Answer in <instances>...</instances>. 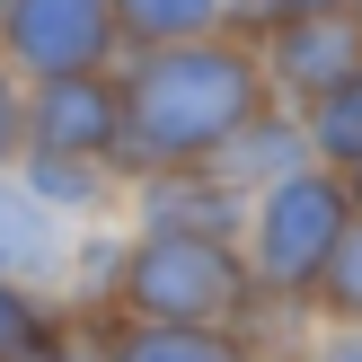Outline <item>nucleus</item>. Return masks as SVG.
I'll return each mask as SVG.
<instances>
[{"mask_svg":"<svg viewBox=\"0 0 362 362\" xmlns=\"http://www.w3.org/2000/svg\"><path fill=\"white\" fill-rule=\"evenodd\" d=\"M124 177L159 168H212L247 124L274 106L247 35H204V45H159L124 53Z\"/></svg>","mask_w":362,"mask_h":362,"instance_id":"nucleus-1","label":"nucleus"},{"mask_svg":"<svg viewBox=\"0 0 362 362\" xmlns=\"http://www.w3.org/2000/svg\"><path fill=\"white\" fill-rule=\"evenodd\" d=\"M257 274H247L239 239H194V230H124L115 300L106 318L133 327H239Z\"/></svg>","mask_w":362,"mask_h":362,"instance_id":"nucleus-2","label":"nucleus"},{"mask_svg":"<svg viewBox=\"0 0 362 362\" xmlns=\"http://www.w3.org/2000/svg\"><path fill=\"white\" fill-rule=\"evenodd\" d=\"M345 230H354V194H345V177H327V168H292V177H274V186L247 204L239 257H247V274H257V292L300 300V310H310V292H318V274L336 265Z\"/></svg>","mask_w":362,"mask_h":362,"instance_id":"nucleus-3","label":"nucleus"},{"mask_svg":"<svg viewBox=\"0 0 362 362\" xmlns=\"http://www.w3.org/2000/svg\"><path fill=\"white\" fill-rule=\"evenodd\" d=\"M0 62L18 80H71V71H115V0H0Z\"/></svg>","mask_w":362,"mask_h":362,"instance_id":"nucleus-4","label":"nucleus"},{"mask_svg":"<svg viewBox=\"0 0 362 362\" xmlns=\"http://www.w3.org/2000/svg\"><path fill=\"white\" fill-rule=\"evenodd\" d=\"M27 151H62V159H106V168H124V80L115 71L35 80L27 88Z\"/></svg>","mask_w":362,"mask_h":362,"instance_id":"nucleus-5","label":"nucleus"},{"mask_svg":"<svg viewBox=\"0 0 362 362\" xmlns=\"http://www.w3.org/2000/svg\"><path fill=\"white\" fill-rule=\"evenodd\" d=\"M247 45H257L274 106H310L362 71V18H265V27H247Z\"/></svg>","mask_w":362,"mask_h":362,"instance_id":"nucleus-6","label":"nucleus"},{"mask_svg":"<svg viewBox=\"0 0 362 362\" xmlns=\"http://www.w3.org/2000/svg\"><path fill=\"white\" fill-rule=\"evenodd\" d=\"M124 221L133 230H194V239H239L247 230V194L212 168H159L124 186Z\"/></svg>","mask_w":362,"mask_h":362,"instance_id":"nucleus-7","label":"nucleus"},{"mask_svg":"<svg viewBox=\"0 0 362 362\" xmlns=\"http://www.w3.org/2000/svg\"><path fill=\"white\" fill-rule=\"evenodd\" d=\"M18 186H27L35 204L62 221V230H106V221H124V186H133V177H124V168H106V159L27 151V159H18Z\"/></svg>","mask_w":362,"mask_h":362,"instance_id":"nucleus-8","label":"nucleus"},{"mask_svg":"<svg viewBox=\"0 0 362 362\" xmlns=\"http://www.w3.org/2000/svg\"><path fill=\"white\" fill-rule=\"evenodd\" d=\"M71 239L80 230H62L45 204H35L27 186H18V168L0 177V283H35V292L62 300V274H71Z\"/></svg>","mask_w":362,"mask_h":362,"instance_id":"nucleus-9","label":"nucleus"},{"mask_svg":"<svg viewBox=\"0 0 362 362\" xmlns=\"http://www.w3.org/2000/svg\"><path fill=\"white\" fill-rule=\"evenodd\" d=\"M98 362H257L239 327H133V318H98Z\"/></svg>","mask_w":362,"mask_h":362,"instance_id":"nucleus-10","label":"nucleus"},{"mask_svg":"<svg viewBox=\"0 0 362 362\" xmlns=\"http://www.w3.org/2000/svg\"><path fill=\"white\" fill-rule=\"evenodd\" d=\"M292 168H318V159H310V133H300V115H292V106H265V115L247 124V133L230 141L221 159H212V177H230L247 204H257L274 177H292Z\"/></svg>","mask_w":362,"mask_h":362,"instance_id":"nucleus-11","label":"nucleus"},{"mask_svg":"<svg viewBox=\"0 0 362 362\" xmlns=\"http://www.w3.org/2000/svg\"><path fill=\"white\" fill-rule=\"evenodd\" d=\"M115 35H124V53L239 35V0H115Z\"/></svg>","mask_w":362,"mask_h":362,"instance_id":"nucleus-12","label":"nucleus"},{"mask_svg":"<svg viewBox=\"0 0 362 362\" xmlns=\"http://www.w3.org/2000/svg\"><path fill=\"white\" fill-rule=\"evenodd\" d=\"M300 115V133H310V159L327 177H354L362 168V71L354 80H336L327 98H310V106H292Z\"/></svg>","mask_w":362,"mask_h":362,"instance_id":"nucleus-13","label":"nucleus"},{"mask_svg":"<svg viewBox=\"0 0 362 362\" xmlns=\"http://www.w3.org/2000/svg\"><path fill=\"white\" fill-rule=\"evenodd\" d=\"M71 345V310L35 283H0V362H45Z\"/></svg>","mask_w":362,"mask_h":362,"instance_id":"nucleus-14","label":"nucleus"},{"mask_svg":"<svg viewBox=\"0 0 362 362\" xmlns=\"http://www.w3.org/2000/svg\"><path fill=\"white\" fill-rule=\"evenodd\" d=\"M310 318H318V327H362V221L345 230L336 265L318 274V292H310Z\"/></svg>","mask_w":362,"mask_h":362,"instance_id":"nucleus-15","label":"nucleus"},{"mask_svg":"<svg viewBox=\"0 0 362 362\" xmlns=\"http://www.w3.org/2000/svg\"><path fill=\"white\" fill-rule=\"evenodd\" d=\"M18 159H27V80L0 62V177H9Z\"/></svg>","mask_w":362,"mask_h":362,"instance_id":"nucleus-16","label":"nucleus"},{"mask_svg":"<svg viewBox=\"0 0 362 362\" xmlns=\"http://www.w3.org/2000/svg\"><path fill=\"white\" fill-rule=\"evenodd\" d=\"M292 362H362V327H310V345Z\"/></svg>","mask_w":362,"mask_h":362,"instance_id":"nucleus-17","label":"nucleus"},{"mask_svg":"<svg viewBox=\"0 0 362 362\" xmlns=\"http://www.w3.org/2000/svg\"><path fill=\"white\" fill-rule=\"evenodd\" d=\"M265 18H362V0H257L247 27H265Z\"/></svg>","mask_w":362,"mask_h":362,"instance_id":"nucleus-18","label":"nucleus"},{"mask_svg":"<svg viewBox=\"0 0 362 362\" xmlns=\"http://www.w3.org/2000/svg\"><path fill=\"white\" fill-rule=\"evenodd\" d=\"M45 362H98V354H88V345H80V336H71V345H62V354H45Z\"/></svg>","mask_w":362,"mask_h":362,"instance_id":"nucleus-19","label":"nucleus"},{"mask_svg":"<svg viewBox=\"0 0 362 362\" xmlns=\"http://www.w3.org/2000/svg\"><path fill=\"white\" fill-rule=\"evenodd\" d=\"M345 194H354V221H362V168H354V177H345Z\"/></svg>","mask_w":362,"mask_h":362,"instance_id":"nucleus-20","label":"nucleus"},{"mask_svg":"<svg viewBox=\"0 0 362 362\" xmlns=\"http://www.w3.org/2000/svg\"><path fill=\"white\" fill-rule=\"evenodd\" d=\"M247 18H257V0H239V35H247Z\"/></svg>","mask_w":362,"mask_h":362,"instance_id":"nucleus-21","label":"nucleus"}]
</instances>
